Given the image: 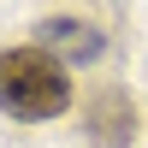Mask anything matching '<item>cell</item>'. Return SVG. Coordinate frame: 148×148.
I'll use <instances>...</instances> for the list:
<instances>
[{
  "label": "cell",
  "instance_id": "7a4b0ae2",
  "mask_svg": "<svg viewBox=\"0 0 148 148\" xmlns=\"http://www.w3.org/2000/svg\"><path fill=\"white\" fill-rule=\"evenodd\" d=\"M83 119H89V136L101 148H130V136H136V107H130V95H119V89L89 95Z\"/></svg>",
  "mask_w": 148,
  "mask_h": 148
},
{
  "label": "cell",
  "instance_id": "3957f363",
  "mask_svg": "<svg viewBox=\"0 0 148 148\" xmlns=\"http://www.w3.org/2000/svg\"><path fill=\"white\" fill-rule=\"evenodd\" d=\"M42 42H53L65 59H95L101 53V30H89V24H77V18H47Z\"/></svg>",
  "mask_w": 148,
  "mask_h": 148
},
{
  "label": "cell",
  "instance_id": "6da1fadb",
  "mask_svg": "<svg viewBox=\"0 0 148 148\" xmlns=\"http://www.w3.org/2000/svg\"><path fill=\"white\" fill-rule=\"evenodd\" d=\"M0 107L24 125L59 119L71 107V77L47 47H12L0 53Z\"/></svg>",
  "mask_w": 148,
  "mask_h": 148
}]
</instances>
